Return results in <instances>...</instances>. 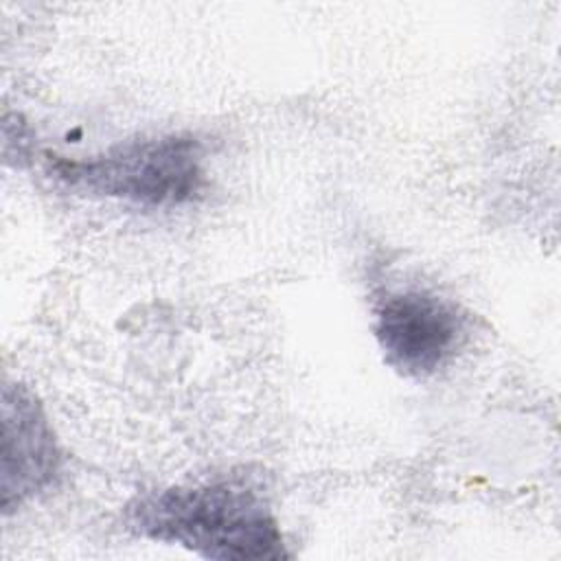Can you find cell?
Returning a JSON list of instances; mask_svg holds the SVG:
<instances>
[{
    "instance_id": "1",
    "label": "cell",
    "mask_w": 561,
    "mask_h": 561,
    "mask_svg": "<svg viewBox=\"0 0 561 561\" xmlns=\"http://www.w3.org/2000/svg\"><path fill=\"white\" fill-rule=\"evenodd\" d=\"M131 533L217 561H276L287 550L267 502L232 480L169 486L131 500Z\"/></svg>"
},
{
    "instance_id": "2",
    "label": "cell",
    "mask_w": 561,
    "mask_h": 561,
    "mask_svg": "<svg viewBox=\"0 0 561 561\" xmlns=\"http://www.w3.org/2000/svg\"><path fill=\"white\" fill-rule=\"evenodd\" d=\"M48 171L70 188L153 208L188 204L206 182L202 145L180 134L123 142L88 160L55 156Z\"/></svg>"
},
{
    "instance_id": "3",
    "label": "cell",
    "mask_w": 561,
    "mask_h": 561,
    "mask_svg": "<svg viewBox=\"0 0 561 561\" xmlns=\"http://www.w3.org/2000/svg\"><path fill=\"white\" fill-rule=\"evenodd\" d=\"M375 337L390 368L423 379L458 353L467 337V318L456 302L434 291L394 289L375 305Z\"/></svg>"
},
{
    "instance_id": "4",
    "label": "cell",
    "mask_w": 561,
    "mask_h": 561,
    "mask_svg": "<svg viewBox=\"0 0 561 561\" xmlns=\"http://www.w3.org/2000/svg\"><path fill=\"white\" fill-rule=\"evenodd\" d=\"M0 495L9 515L26 500L48 489L61 469V449L35 394L22 386H2Z\"/></svg>"
}]
</instances>
